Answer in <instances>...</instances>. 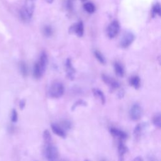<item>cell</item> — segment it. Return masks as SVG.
I'll return each instance as SVG.
<instances>
[{
	"label": "cell",
	"instance_id": "25",
	"mask_svg": "<svg viewBox=\"0 0 161 161\" xmlns=\"http://www.w3.org/2000/svg\"><path fill=\"white\" fill-rule=\"evenodd\" d=\"M86 105H87V103L85 101H84L82 99H79L73 104V105L72 106V108H71V110L74 111L78 106H86Z\"/></svg>",
	"mask_w": 161,
	"mask_h": 161
},
{
	"label": "cell",
	"instance_id": "34",
	"mask_svg": "<svg viewBox=\"0 0 161 161\" xmlns=\"http://www.w3.org/2000/svg\"><path fill=\"white\" fill-rule=\"evenodd\" d=\"M81 1H86L87 0H81Z\"/></svg>",
	"mask_w": 161,
	"mask_h": 161
},
{
	"label": "cell",
	"instance_id": "12",
	"mask_svg": "<svg viewBox=\"0 0 161 161\" xmlns=\"http://www.w3.org/2000/svg\"><path fill=\"white\" fill-rule=\"evenodd\" d=\"M51 129L57 136L63 138L66 137V131L60 125L57 123H52L51 124Z\"/></svg>",
	"mask_w": 161,
	"mask_h": 161
},
{
	"label": "cell",
	"instance_id": "32",
	"mask_svg": "<svg viewBox=\"0 0 161 161\" xmlns=\"http://www.w3.org/2000/svg\"><path fill=\"white\" fill-rule=\"evenodd\" d=\"M45 1H46V2H47V3H48V4H51V3H53V0H45Z\"/></svg>",
	"mask_w": 161,
	"mask_h": 161
},
{
	"label": "cell",
	"instance_id": "28",
	"mask_svg": "<svg viewBox=\"0 0 161 161\" xmlns=\"http://www.w3.org/2000/svg\"><path fill=\"white\" fill-rule=\"evenodd\" d=\"M25 105H26V101H25V99H21V100H20V101H19V106L20 109H23L25 108Z\"/></svg>",
	"mask_w": 161,
	"mask_h": 161
},
{
	"label": "cell",
	"instance_id": "20",
	"mask_svg": "<svg viewBox=\"0 0 161 161\" xmlns=\"http://www.w3.org/2000/svg\"><path fill=\"white\" fill-rule=\"evenodd\" d=\"M143 126L142 124H138L135 127L134 130H133V135H134L135 139H138L140 137L141 134L143 131Z\"/></svg>",
	"mask_w": 161,
	"mask_h": 161
},
{
	"label": "cell",
	"instance_id": "17",
	"mask_svg": "<svg viewBox=\"0 0 161 161\" xmlns=\"http://www.w3.org/2000/svg\"><path fill=\"white\" fill-rule=\"evenodd\" d=\"M83 8L87 13L89 14H92L96 11L95 5L91 2H87L84 3L83 5Z\"/></svg>",
	"mask_w": 161,
	"mask_h": 161
},
{
	"label": "cell",
	"instance_id": "1",
	"mask_svg": "<svg viewBox=\"0 0 161 161\" xmlns=\"http://www.w3.org/2000/svg\"><path fill=\"white\" fill-rule=\"evenodd\" d=\"M48 64V56L46 52H42L33 69V75L35 79L41 78L46 70Z\"/></svg>",
	"mask_w": 161,
	"mask_h": 161
},
{
	"label": "cell",
	"instance_id": "3",
	"mask_svg": "<svg viewBox=\"0 0 161 161\" xmlns=\"http://www.w3.org/2000/svg\"><path fill=\"white\" fill-rule=\"evenodd\" d=\"M65 91L64 84L60 82H55L52 83L48 91V96L52 98H59L62 97Z\"/></svg>",
	"mask_w": 161,
	"mask_h": 161
},
{
	"label": "cell",
	"instance_id": "2",
	"mask_svg": "<svg viewBox=\"0 0 161 161\" xmlns=\"http://www.w3.org/2000/svg\"><path fill=\"white\" fill-rule=\"evenodd\" d=\"M35 8V0H25L22 8L19 11L21 19L25 22H29L33 14Z\"/></svg>",
	"mask_w": 161,
	"mask_h": 161
},
{
	"label": "cell",
	"instance_id": "19",
	"mask_svg": "<svg viewBox=\"0 0 161 161\" xmlns=\"http://www.w3.org/2000/svg\"><path fill=\"white\" fill-rule=\"evenodd\" d=\"M152 15L153 17L161 15V7L159 3H156L153 4L152 8Z\"/></svg>",
	"mask_w": 161,
	"mask_h": 161
},
{
	"label": "cell",
	"instance_id": "7",
	"mask_svg": "<svg viewBox=\"0 0 161 161\" xmlns=\"http://www.w3.org/2000/svg\"><path fill=\"white\" fill-rule=\"evenodd\" d=\"M120 26L118 21H113L107 28V35L109 38H114L119 32Z\"/></svg>",
	"mask_w": 161,
	"mask_h": 161
},
{
	"label": "cell",
	"instance_id": "35",
	"mask_svg": "<svg viewBox=\"0 0 161 161\" xmlns=\"http://www.w3.org/2000/svg\"><path fill=\"white\" fill-rule=\"evenodd\" d=\"M85 161H89V160H85Z\"/></svg>",
	"mask_w": 161,
	"mask_h": 161
},
{
	"label": "cell",
	"instance_id": "29",
	"mask_svg": "<svg viewBox=\"0 0 161 161\" xmlns=\"http://www.w3.org/2000/svg\"><path fill=\"white\" fill-rule=\"evenodd\" d=\"M124 95H125V92H124V91H123V89L121 90V91H119V92H118V97H119V99L123 98V97H124Z\"/></svg>",
	"mask_w": 161,
	"mask_h": 161
},
{
	"label": "cell",
	"instance_id": "18",
	"mask_svg": "<svg viewBox=\"0 0 161 161\" xmlns=\"http://www.w3.org/2000/svg\"><path fill=\"white\" fill-rule=\"evenodd\" d=\"M19 71L21 74V75L23 77H26L28 74V68L27 66V64H26L25 62L21 61L19 62Z\"/></svg>",
	"mask_w": 161,
	"mask_h": 161
},
{
	"label": "cell",
	"instance_id": "31",
	"mask_svg": "<svg viewBox=\"0 0 161 161\" xmlns=\"http://www.w3.org/2000/svg\"><path fill=\"white\" fill-rule=\"evenodd\" d=\"M148 161H156L155 158H153V157H150L148 159Z\"/></svg>",
	"mask_w": 161,
	"mask_h": 161
},
{
	"label": "cell",
	"instance_id": "26",
	"mask_svg": "<svg viewBox=\"0 0 161 161\" xmlns=\"http://www.w3.org/2000/svg\"><path fill=\"white\" fill-rule=\"evenodd\" d=\"M60 126L65 130H69L72 127V123L69 120H63L61 123H60Z\"/></svg>",
	"mask_w": 161,
	"mask_h": 161
},
{
	"label": "cell",
	"instance_id": "6",
	"mask_svg": "<svg viewBox=\"0 0 161 161\" xmlns=\"http://www.w3.org/2000/svg\"><path fill=\"white\" fill-rule=\"evenodd\" d=\"M143 110L141 106L138 103L133 104L131 107L129 112L131 119L133 121H137L141 118Z\"/></svg>",
	"mask_w": 161,
	"mask_h": 161
},
{
	"label": "cell",
	"instance_id": "10",
	"mask_svg": "<svg viewBox=\"0 0 161 161\" xmlns=\"http://www.w3.org/2000/svg\"><path fill=\"white\" fill-rule=\"evenodd\" d=\"M65 68L66 71L67 77L69 79L72 80L75 78V70L73 66L72 60L70 58H67L65 62Z\"/></svg>",
	"mask_w": 161,
	"mask_h": 161
},
{
	"label": "cell",
	"instance_id": "8",
	"mask_svg": "<svg viewBox=\"0 0 161 161\" xmlns=\"http://www.w3.org/2000/svg\"><path fill=\"white\" fill-rule=\"evenodd\" d=\"M69 32L71 34H75L79 37L82 36L84 33V26L83 22L82 21H79L70 26L69 29Z\"/></svg>",
	"mask_w": 161,
	"mask_h": 161
},
{
	"label": "cell",
	"instance_id": "23",
	"mask_svg": "<svg viewBox=\"0 0 161 161\" xmlns=\"http://www.w3.org/2000/svg\"><path fill=\"white\" fill-rule=\"evenodd\" d=\"M152 123L153 124V125L158 128H160L161 126V115L159 113H156L154 116L153 117L152 119Z\"/></svg>",
	"mask_w": 161,
	"mask_h": 161
},
{
	"label": "cell",
	"instance_id": "11",
	"mask_svg": "<svg viewBox=\"0 0 161 161\" xmlns=\"http://www.w3.org/2000/svg\"><path fill=\"white\" fill-rule=\"evenodd\" d=\"M109 132L113 136L118 138L121 140H125L128 137V135L126 132L115 127H111L109 128Z\"/></svg>",
	"mask_w": 161,
	"mask_h": 161
},
{
	"label": "cell",
	"instance_id": "14",
	"mask_svg": "<svg viewBox=\"0 0 161 161\" xmlns=\"http://www.w3.org/2000/svg\"><path fill=\"white\" fill-rule=\"evenodd\" d=\"M113 67L114 72L117 76L119 77H123L125 75V69L123 65L119 62H114L113 64Z\"/></svg>",
	"mask_w": 161,
	"mask_h": 161
},
{
	"label": "cell",
	"instance_id": "27",
	"mask_svg": "<svg viewBox=\"0 0 161 161\" xmlns=\"http://www.w3.org/2000/svg\"><path fill=\"white\" fill-rule=\"evenodd\" d=\"M18 113L17 111L15 109H13L11 111V120L13 123H16L18 121Z\"/></svg>",
	"mask_w": 161,
	"mask_h": 161
},
{
	"label": "cell",
	"instance_id": "22",
	"mask_svg": "<svg viewBox=\"0 0 161 161\" xmlns=\"http://www.w3.org/2000/svg\"><path fill=\"white\" fill-rule=\"evenodd\" d=\"M94 55L96 58V59L98 60V62L102 64H106V59L104 55L102 54L101 52H100L97 50H94Z\"/></svg>",
	"mask_w": 161,
	"mask_h": 161
},
{
	"label": "cell",
	"instance_id": "5",
	"mask_svg": "<svg viewBox=\"0 0 161 161\" xmlns=\"http://www.w3.org/2000/svg\"><path fill=\"white\" fill-rule=\"evenodd\" d=\"M134 40H135V35L132 32L129 31H125L122 35V37L120 40L119 45L121 47L123 48H128L132 44Z\"/></svg>",
	"mask_w": 161,
	"mask_h": 161
},
{
	"label": "cell",
	"instance_id": "33",
	"mask_svg": "<svg viewBox=\"0 0 161 161\" xmlns=\"http://www.w3.org/2000/svg\"><path fill=\"white\" fill-rule=\"evenodd\" d=\"M101 161H106V160H104V159H102V160H101Z\"/></svg>",
	"mask_w": 161,
	"mask_h": 161
},
{
	"label": "cell",
	"instance_id": "24",
	"mask_svg": "<svg viewBox=\"0 0 161 161\" xmlns=\"http://www.w3.org/2000/svg\"><path fill=\"white\" fill-rule=\"evenodd\" d=\"M43 138L45 144L52 143V136L50 131L48 130H45L43 133Z\"/></svg>",
	"mask_w": 161,
	"mask_h": 161
},
{
	"label": "cell",
	"instance_id": "15",
	"mask_svg": "<svg viewBox=\"0 0 161 161\" xmlns=\"http://www.w3.org/2000/svg\"><path fill=\"white\" fill-rule=\"evenodd\" d=\"M92 91L94 96L97 99H99L101 104H104L106 103V97L103 92L97 88H93Z\"/></svg>",
	"mask_w": 161,
	"mask_h": 161
},
{
	"label": "cell",
	"instance_id": "30",
	"mask_svg": "<svg viewBox=\"0 0 161 161\" xmlns=\"http://www.w3.org/2000/svg\"><path fill=\"white\" fill-rule=\"evenodd\" d=\"M134 161H144V160L142 157L137 156L134 158Z\"/></svg>",
	"mask_w": 161,
	"mask_h": 161
},
{
	"label": "cell",
	"instance_id": "13",
	"mask_svg": "<svg viewBox=\"0 0 161 161\" xmlns=\"http://www.w3.org/2000/svg\"><path fill=\"white\" fill-rule=\"evenodd\" d=\"M128 148L126 145L121 140L119 142L118 145V161H125V154L127 152Z\"/></svg>",
	"mask_w": 161,
	"mask_h": 161
},
{
	"label": "cell",
	"instance_id": "21",
	"mask_svg": "<svg viewBox=\"0 0 161 161\" xmlns=\"http://www.w3.org/2000/svg\"><path fill=\"white\" fill-rule=\"evenodd\" d=\"M42 32L43 35L46 37H50L53 33V30L51 26L47 25L43 27Z\"/></svg>",
	"mask_w": 161,
	"mask_h": 161
},
{
	"label": "cell",
	"instance_id": "16",
	"mask_svg": "<svg viewBox=\"0 0 161 161\" xmlns=\"http://www.w3.org/2000/svg\"><path fill=\"white\" fill-rule=\"evenodd\" d=\"M129 84L134 89H138L140 87V78L138 75L131 76L129 79Z\"/></svg>",
	"mask_w": 161,
	"mask_h": 161
},
{
	"label": "cell",
	"instance_id": "4",
	"mask_svg": "<svg viewBox=\"0 0 161 161\" xmlns=\"http://www.w3.org/2000/svg\"><path fill=\"white\" fill-rule=\"evenodd\" d=\"M44 155L48 161H57L58 157V151L54 145L52 143L45 144Z\"/></svg>",
	"mask_w": 161,
	"mask_h": 161
},
{
	"label": "cell",
	"instance_id": "9",
	"mask_svg": "<svg viewBox=\"0 0 161 161\" xmlns=\"http://www.w3.org/2000/svg\"><path fill=\"white\" fill-rule=\"evenodd\" d=\"M101 78L103 81L109 86V87L111 89H116L120 87V84L116 79L110 77L109 75L103 74L101 75Z\"/></svg>",
	"mask_w": 161,
	"mask_h": 161
}]
</instances>
